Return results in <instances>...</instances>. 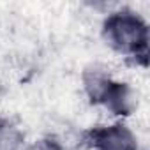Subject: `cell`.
I'll use <instances>...</instances> for the list:
<instances>
[{
  "mask_svg": "<svg viewBox=\"0 0 150 150\" xmlns=\"http://www.w3.org/2000/svg\"><path fill=\"white\" fill-rule=\"evenodd\" d=\"M106 30L113 44H118L122 50L136 48L145 41V27L132 16H113L106 23Z\"/></svg>",
  "mask_w": 150,
  "mask_h": 150,
  "instance_id": "cell-1",
  "label": "cell"
},
{
  "mask_svg": "<svg viewBox=\"0 0 150 150\" xmlns=\"http://www.w3.org/2000/svg\"><path fill=\"white\" fill-rule=\"evenodd\" d=\"M101 150H132V139L124 129H108L99 138Z\"/></svg>",
  "mask_w": 150,
  "mask_h": 150,
  "instance_id": "cell-2",
  "label": "cell"
}]
</instances>
